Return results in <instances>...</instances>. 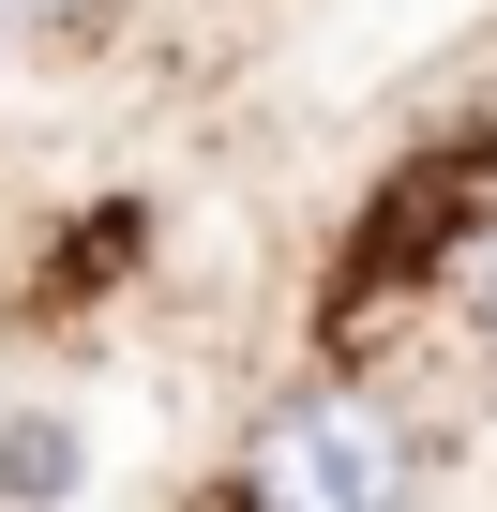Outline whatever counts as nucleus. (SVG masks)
<instances>
[{
	"mask_svg": "<svg viewBox=\"0 0 497 512\" xmlns=\"http://www.w3.org/2000/svg\"><path fill=\"white\" fill-rule=\"evenodd\" d=\"M226 497H257V512H392V497H422V437H407V407H377L347 377H302L241 437Z\"/></svg>",
	"mask_w": 497,
	"mask_h": 512,
	"instance_id": "f257e3e1",
	"label": "nucleus"
},
{
	"mask_svg": "<svg viewBox=\"0 0 497 512\" xmlns=\"http://www.w3.org/2000/svg\"><path fill=\"white\" fill-rule=\"evenodd\" d=\"M91 482V437L61 407H16V437H0V497H76Z\"/></svg>",
	"mask_w": 497,
	"mask_h": 512,
	"instance_id": "f03ea898",
	"label": "nucleus"
},
{
	"mask_svg": "<svg viewBox=\"0 0 497 512\" xmlns=\"http://www.w3.org/2000/svg\"><path fill=\"white\" fill-rule=\"evenodd\" d=\"M106 16V0H0V31H16V46H61V31H91Z\"/></svg>",
	"mask_w": 497,
	"mask_h": 512,
	"instance_id": "7ed1b4c3",
	"label": "nucleus"
},
{
	"mask_svg": "<svg viewBox=\"0 0 497 512\" xmlns=\"http://www.w3.org/2000/svg\"><path fill=\"white\" fill-rule=\"evenodd\" d=\"M452 302H467V332H482V347H497V226H482V241H467V272H452Z\"/></svg>",
	"mask_w": 497,
	"mask_h": 512,
	"instance_id": "20e7f679",
	"label": "nucleus"
},
{
	"mask_svg": "<svg viewBox=\"0 0 497 512\" xmlns=\"http://www.w3.org/2000/svg\"><path fill=\"white\" fill-rule=\"evenodd\" d=\"M0 61H31V46H16V31H0Z\"/></svg>",
	"mask_w": 497,
	"mask_h": 512,
	"instance_id": "39448f33",
	"label": "nucleus"
}]
</instances>
